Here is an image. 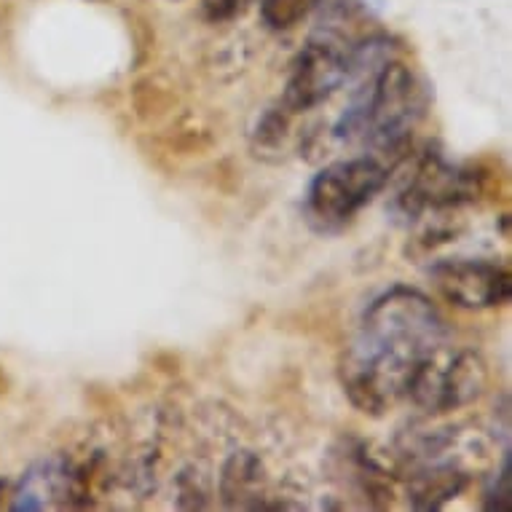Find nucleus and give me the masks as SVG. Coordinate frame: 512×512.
<instances>
[{
  "label": "nucleus",
  "mask_w": 512,
  "mask_h": 512,
  "mask_svg": "<svg viewBox=\"0 0 512 512\" xmlns=\"http://www.w3.org/2000/svg\"><path fill=\"white\" fill-rule=\"evenodd\" d=\"M448 328L435 303L413 287H392L362 314L341 360V384L360 411L381 416L408 397L413 378Z\"/></svg>",
  "instance_id": "nucleus-1"
},
{
  "label": "nucleus",
  "mask_w": 512,
  "mask_h": 512,
  "mask_svg": "<svg viewBox=\"0 0 512 512\" xmlns=\"http://www.w3.org/2000/svg\"><path fill=\"white\" fill-rule=\"evenodd\" d=\"M362 84L352 92L333 135L346 145H368L373 151L400 148L424 108V94L413 70L392 57L387 38H370L352 49V73Z\"/></svg>",
  "instance_id": "nucleus-2"
},
{
  "label": "nucleus",
  "mask_w": 512,
  "mask_h": 512,
  "mask_svg": "<svg viewBox=\"0 0 512 512\" xmlns=\"http://www.w3.org/2000/svg\"><path fill=\"white\" fill-rule=\"evenodd\" d=\"M389 169L376 156H354V159L333 161L322 169L309 185L306 212L319 228H341L373 202L387 185Z\"/></svg>",
  "instance_id": "nucleus-3"
},
{
  "label": "nucleus",
  "mask_w": 512,
  "mask_h": 512,
  "mask_svg": "<svg viewBox=\"0 0 512 512\" xmlns=\"http://www.w3.org/2000/svg\"><path fill=\"white\" fill-rule=\"evenodd\" d=\"M486 384V360L472 349H454L445 341L421 365L405 400L427 416H440L475 403L486 392Z\"/></svg>",
  "instance_id": "nucleus-4"
},
{
  "label": "nucleus",
  "mask_w": 512,
  "mask_h": 512,
  "mask_svg": "<svg viewBox=\"0 0 512 512\" xmlns=\"http://www.w3.org/2000/svg\"><path fill=\"white\" fill-rule=\"evenodd\" d=\"M352 76V49L333 38H314L295 57L279 108L287 116L306 113L330 100Z\"/></svg>",
  "instance_id": "nucleus-5"
},
{
  "label": "nucleus",
  "mask_w": 512,
  "mask_h": 512,
  "mask_svg": "<svg viewBox=\"0 0 512 512\" xmlns=\"http://www.w3.org/2000/svg\"><path fill=\"white\" fill-rule=\"evenodd\" d=\"M432 282L445 301L459 309H494L510 301L512 277L488 261H445L432 269Z\"/></svg>",
  "instance_id": "nucleus-6"
},
{
  "label": "nucleus",
  "mask_w": 512,
  "mask_h": 512,
  "mask_svg": "<svg viewBox=\"0 0 512 512\" xmlns=\"http://www.w3.org/2000/svg\"><path fill=\"white\" fill-rule=\"evenodd\" d=\"M478 194V183L470 172L445 164L443 159H427L416 167V175L400 196V204L408 215H419L424 210H440V207H459L472 202Z\"/></svg>",
  "instance_id": "nucleus-7"
},
{
  "label": "nucleus",
  "mask_w": 512,
  "mask_h": 512,
  "mask_svg": "<svg viewBox=\"0 0 512 512\" xmlns=\"http://www.w3.org/2000/svg\"><path fill=\"white\" fill-rule=\"evenodd\" d=\"M84 496V480L68 462L46 459L22 475L19 486L11 494V510H51L68 507L73 499Z\"/></svg>",
  "instance_id": "nucleus-8"
},
{
  "label": "nucleus",
  "mask_w": 512,
  "mask_h": 512,
  "mask_svg": "<svg viewBox=\"0 0 512 512\" xmlns=\"http://www.w3.org/2000/svg\"><path fill=\"white\" fill-rule=\"evenodd\" d=\"M467 480L470 475L459 464L445 462V459H429V462H421L419 470L411 475L408 499L419 510H437L448 499H454L467 486Z\"/></svg>",
  "instance_id": "nucleus-9"
},
{
  "label": "nucleus",
  "mask_w": 512,
  "mask_h": 512,
  "mask_svg": "<svg viewBox=\"0 0 512 512\" xmlns=\"http://www.w3.org/2000/svg\"><path fill=\"white\" fill-rule=\"evenodd\" d=\"M220 494L231 507H261L266 494V470L261 459L250 451L231 456L220 475Z\"/></svg>",
  "instance_id": "nucleus-10"
},
{
  "label": "nucleus",
  "mask_w": 512,
  "mask_h": 512,
  "mask_svg": "<svg viewBox=\"0 0 512 512\" xmlns=\"http://www.w3.org/2000/svg\"><path fill=\"white\" fill-rule=\"evenodd\" d=\"M311 0H261L263 22L274 30H290L306 17Z\"/></svg>",
  "instance_id": "nucleus-11"
},
{
  "label": "nucleus",
  "mask_w": 512,
  "mask_h": 512,
  "mask_svg": "<svg viewBox=\"0 0 512 512\" xmlns=\"http://www.w3.org/2000/svg\"><path fill=\"white\" fill-rule=\"evenodd\" d=\"M3 488H6V486H3V483H0V496H3Z\"/></svg>",
  "instance_id": "nucleus-12"
}]
</instances>
